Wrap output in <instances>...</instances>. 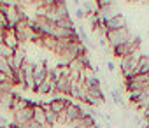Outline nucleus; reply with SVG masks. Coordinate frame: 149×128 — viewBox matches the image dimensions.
I'll return each mask as SVG.
<instances>
[{
  "label": "nucleus",
  "mask_w": 149,
  "mask_h": 128,
  "mask_svg": "<svg viewBox=\"0 0 149 128\" xmlns=\"http://www.w3.org/2000/svg\"><path fill=\"white\" fill-rule=\"evenodd\" d=\"M140 49V37L139 35H132V39L130 40H126V42H123V44H119V46H116L114 49H112V53L118 56V58H128V56H132L133 53H137Z\"/></svg>",
  "instance_id": "nucleus-1"
},
{
  "label": "nucleus",
  "mask_w": 149,
  "mask_h": 128,
  "mask_svg": "<svg viewBox=\"0 0 149 128\" xmlns=\"http://www.w3.org/2000/svg\"><path fill=\"white\" fill-rule=\"evenodd\" d=\"M139 58H140V53H133L132 56L128 58H123L119 61V70H121V76L123 79H130L135 76V70H137V63H139Z\"/></svg>",
  "instance_id": "nucleus-2"
},
{
  "label": "nucleus",
  "mask_w": 149,
  "mask_h": 128,
  "mask_svg": "<svg viewBox=\"0 0 149 128\" xmlns=\"http://www.w3.org/2000/svg\"><path fill=\"white\" fill-rule=\"evenodd\" d=\"M83 116H84V111H83V107H81L79 104H74V102H70V104L67 105L65 112H61V114L58 116V123L70 125V123H74L76 119H79V118H83Z\"/></svg>",
  "instance_id": "nucleus-3"
},
{
  "label": "nucleus",
  "mask_w": 149,
  "mask_h": 128,
  "mask_svg": "<svg viewBox=\"0 0 149 128\" xmlns=\"http://www.w3.org/2000/svg\"><path fill=\"white\" fill-rule=\"evenodd\" d=\"M149 86V72L147 74H137L130 79H125L126 91H142Z\"/></svg>",
  "instance_id": "nucleus-4"
},
{
  "label": "nucleus",
  "mask_w": 149,
  "mask_h": 128,
  "mask_svg": "<svg viewBox=\"0 0 149 128\" xmlns=\"http://www.w3.org/2000/svg\"><path fill=\"white\" fill-rule=\"evenodd\" d=\"M132 32H130V28H121V30H112V32H107V42H109V47H116V46H119V44H123V42H126V40H130L132 39Z\"/></svg>",
  "instance_id": "nucleus-5"
},
{
  "label": "nucleus",
  "mask_w": 149,
  "mask_h": 128,
  "mask_svg": "<svg viewBox=\"0 0 149 128\" xmlns=\"http://www.w3.org/2000/svg\"><path fill=\"white\" fill-rule=\"evenodd\" d=\"M104 102H105V95H104L102 88H88V102H86V105L98 107Z\"/></svg>",
  "instance_id": "nucleus-6"
},
{
  "label": "nucleus",
  "mask_w": 149,
  "mask_h": 128,
  "mask_svg": "<svg viewBox=\"0 0 149 128\" xmlns=\"http://www.w3.org/2000/svg\"><path fill=\"white\" fill-rule=\"evenodd\" d=\"M23 72H25V88L35 91V81H33V61L25 60L23 63Z\"/></svg>",
  "instance_id": "nucleus-7"
},
{
  "label": "nucleus",
  "mask_w": 149,
  "mask_h": 128,
  "mask_svg": "<svg viewBox=\"0 0 149 128\" xmlns=\"http://www.w3.org/2000/svg\"><path fill=\"white\" fill-rule=\"evenodd\" d=\"M56 97L49 102V107H51V111L53 112H56L58 116L61 114V112H65V109H67V105L70 104V100L68 98H65L63 95H60V93H54Z\"/></svg>",
  "instance_id": "nucleus-8"
},
{
  "label": "nucleus",
  "mask_w": 149,
  "mask_h": 128,
  "mask_svg": "<svg viewBox=\"0 0 149 128\" xmlns=\"http://www.w3.org/2000/svg\"><path fill=\"white\" fill-rule=\"evenodd\" d=\"M25 60H26V53H25V47H23V44H21V46L14 51L13 58L9 60V65H11V69H13V70H18V69H21V67H23Z\"/></svg>",
  "instance_id": "nucleus-9"
},
{
  "label": "nucleus",
  "mask_w": 149,
  "mask_h": 128,
  "mask_svg": "<svg viewBox=\"0 0 149 128\" xmlns=\"http://www.w3.org/2000/svg\"><path fill=\"white\" fill-rule=\"evenodd\" d=\"M104 25H105L107 32H112V30H121V28H128V21H126V18H125L123 14H118V16H114V18L107 19Z\"/></svg>",
  "instance_id": "nucleus-10"
},
{
  "label": "nucleus",
  "mask_w": 149,
  "mask_h": 128,
  "mask_svg": "<svg viewBox=\"0 0 149 128\" xmlns=\"http://www.w3.org/2000/svg\"><path fill=\"white\" fill-rule=\"evenodd\" d=\"M4 46H7L9 49H13V51H16L21 44H19V40H18V37H16V32H14V28H6L4 30V42H2Z\"/></svg>",
  "instance_id": "nucleus-11"
},
{
  "label": "nucleus",
  "mask_w": 149,
  "mask_h": 128,
  "mask_svg": "<svg viewBox=\"0 0 149 128\" xmlns=\"http://www.w3.org/2000/svg\"><path fill=\"white\" fill-rule=\"evenodd\" d=\"M93 125H97V119L91 118V116H88V114H84L83 118L76 119L74 123H70L68 126H70V128H90V126H93Z\"/></svg>",
  "instance_id": "nucleus-12"
},
{
  "label": "nucleus",
  "mask_w": 149,
  "mask_h": 128,
  "mask_svg": "<svg viewBox=\"0 0 149 128\" xmlns=\"http://www.w3.org/2000/svg\"><path fill=\"white\" fill-rule=\"evenodd\" d=\"M147 72H149V54H140L139 63H137L135 76L137 74H147Z\"/></svg>",
  "instance_id": "nucleus-13"
},
{
  "label": "nucleus",
  "mask_w": 149,
  "mask_h": 128,
  "mask_svg": "<svg viewBox=\"0 0 149 128\" xmlns=\"http://www.w3.org/2000/svg\"><path fill=\"white\" fill-rule=\"evenodd\" d=\"M40 105H42V109H44V112H46V121H47L49 125H53V126H54V125L58 123V114L51 111L49 102H40Z\"/></svg>",
  "instance_id": "nucleus-14"
},
{
  "label": "nucleus",
  "mask_w": 149,
  "mask_h": 128,
  "mask_svg": "<svg viewBox=\"0 0 149 128\" xmlns=\"http://www.w3.org/2000/svg\"><path fill=\"white\" fill-rule=\"evenodd\" d=\"M33 121H37L39 125L47 123V121H46V112H44V109H42L40 102H39V105H35V107H33Z\"/></svg>",
  "instance_id": "nucleus-15"
},
{
  "label": "nucleus",
  "mask_w": 149,
  "mask_h": 128,
  "mask_svg": "<svg viewBox=\"0 0 149 128\" xmlns=\"http://www.w3.org/2000/svg\"><path fill=\"white\" fill-rule=\"evenodd\" d=\"M109 93H111V97H112V102H114L116 105H119V107H123V109H125V100H123L121 93H119L118 90H114V88H111V90H109Z\"/></svg>",
  "instance_id": "nucleus-16"
},
{
  "label": "nucleus",
  "mask_w": 149,
  "mask_h": 128,
  "mask_svg": "<svg viewBox=\"0 0 149 128\" xmlns=\"http://www.w3.org/2000/svg\"><path fill=\"white\" fill-rule=\"evenodd\" d=\"M74 16H76V19L83 21V19L86 18V13H84V9H83V7H77V9H76V13H74Z\"/></svg>",
  "instance_id": "nucleus-17"
},
{
  "label": "nucleus",
  "mask_w": 149,
  "mask_h": 128,
  "mask_svg": "<svg viewBox=\"0 0 149 128\" xmlns=\"http://www.w3.org/2000/svg\"><path fill=\"white\" fill-rule=\"evenodd\" d=\"M0 28H9V21H7V18H6V14L0 11Z\"/></svg>",
  "instance_id": "nucleus-18"
},
{
  "label": "nucleus",
  "mask_w": 149,
  "mask_h": 128,
  "mask_svg": "<svg viewBox=\"0 0 149 128\" xmlns=\"http://www.w3.org/2000/svg\"><path fill=\"white\" fill-rule=\"evenodd\" d=\"M107 69H109V72H114L116 67H114V63H112V61H107Z\"/></svg>",
  "instance_id": "nucleus-19"
},
{
  "label": "nucleus",
  "mask_w": 149,
  "mask_h": 128,
  "mask_svg": "<svg viewBox=\"0 0 149 128\" xmlns=\"http://www.w3.org/2000/svg\"><path fill=\"white\" fill-rule=\"evenodd\" d=\"M39 128H53V125H49V123H44V125H40Z\"/></svg>",
  "instance_id": "nucleus-20"
},
{
  "label": "nucleus",
  "mask_w": 149,
  "mask_h": 128,
  "mask_svg": "<svg viewBox=\"0 0 149 128\" xmlns=\"http://www.w3.org/2000/svg\"><path fill=\"white\" fill-rule=\"evenodd\" d=\"M72 2H74V6H76V7H81V0H72Z\"/></svg>",
  "instance_id": "nucleus-21"
},
{
  "label": "nucleus",
  "mask_w": 149,
  "mask_h": 128,
  "mask_svg": "<svg viewBox=\"0 0 149 128\" xmlns=\"http://www.w3.org/2000/svg\"><path fill=\"white\" fill-rule=\"evenodd\" d=\"M0 42H4V28H0Z\"/></svg>",
  "instance_id": "nucleus-22"
},
{
  "label": "nucleus",
  "mask_w": 149,
  "mask_h": 128,
  "mask_svg": "<svg viewBox=\"0 0 149 128\" xmlns=\"http://www.w3.org/2000/svg\"><path fill=\"white\" fill-rule=\"evenodd\" d=\"M139 128H149V123H147V121H144V123H142Z\"/></svg>",
  "instance_id": "nucleus-23"
},
{
  "label": "nucleus",
  "mask_w": 149,
  "mask_h": 128,
  "mask_svg": "<svg viewBox=\"0 0 149 128\" xmlns=\"http://www.w3.org/2000/svg\"><path fill=\"white\" fill-rule=\"evenodd\" d=\"M128 2H139V0H128Z\"/></svg>",
  "instance_id": "nucleus-24"
},
{
  "label": "nucleus",
  "mask_w": 149,
  "mask_h": 128,
  "mask_svg": "<svg viewBox=\"0 0 149 128\" xmlns=\"http://www.w3.org/2000/svg\"><path fill=\"white\" fill-rule=\"evenodd\" d=\"M63 2H67V0H63Z\"/></svg>",
  "instance_id": "nucleus-25"
},
{
  "label": "nucleus",
  "mask_w": 149,
  "mask_h": 128,
  "mask_svg": "<svg viewBox=\"0 0 149 128\" xmlns=\"http://www.w3.org/2000/svg\"><path fill=\"white\" fill-rule=\"evenodd\" d=\"M7 128H11V126H7Z\"/></svg>",
  "instance_id": "nucleus-26"
}]
</instances>
